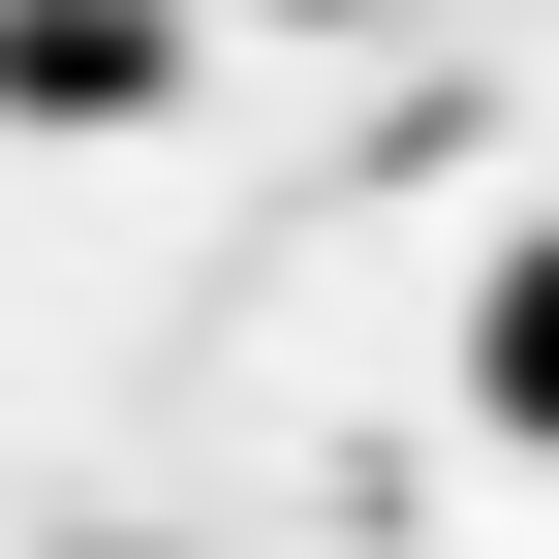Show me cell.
Wrapping results in <instances>:
<instances>
[{
	"label": "cell",
	"mask_w": 559,
	"mask_h": 559,
	"mask_svg": "<svg viewBox=\"0 0 559 559\" xmlns=\"http://www.w3.org/2000/svg\"><path fill=\"white\" fill-rule=\"evenodd\" d=\"M466 404L559 466V218H498V280H466Z\"/></svg>",
	"instance_id": "obj_1"
},
{
	"label": "cell",
	"mask_w": 559,
	"mask_h": 559,
	"mask_svg": "<svg viewBox=\"0 0 559 559\" xmlns=\"http://www.w3.org/2000/svg\"><path fill=\"white\" fill-rule=\"evenodd\" d=\"M156 94V32H0V124H124Z\"/></svg>",
	"instance_id": "obj_2"
},
{
	"label": "cell",
	"mask_w": 559,
	"mask_h": 559,
	"mask_svg": "<svg viewBox=\"0 0 559 559\" xmlns=\"http://www.w3.org/2000/svg\"><path fill=\"white\" fill-rule=\"evenodd\" d=\"M0 32H187V0H0Z\"/></svg>",
	"instance_id": "obj_3"
}]
</instances>
